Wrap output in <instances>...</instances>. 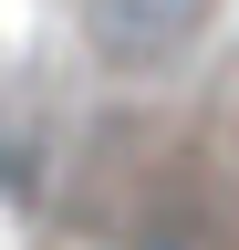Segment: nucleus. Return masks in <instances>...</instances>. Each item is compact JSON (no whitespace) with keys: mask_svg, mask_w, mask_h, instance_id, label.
I'll use <instances>...</instances> for the list:
<instances>
[{"mask_svg":"<svg viewBox=\"0 0 239 250\" xmlns=\"http://www.w3.org/2000/svg\"><path fill=\"white\" fill-rule=\"evenodd\" d=\"M114 250H239V198H229L208 167H166V177L135 188Z\"/></svg>","mask_w":239,"mask_h":250,"instance_id":"nucleus-1","label":"nucleus"},{"mask_svg":"<svg viewBox=\"0 0 239 250\" xmlns=\"http://www.w3.org/2000/svg\"><path fill=\"white\" fill-rule=\"evenodd\" d=\"M208 11L219 0H83V31H94V52L114 73H156L208 31Z\"/></svg>","mask_w":239,"mask_h":250,"instance_id":"nucleus-2","label":"nucleus"}]
</instances>
